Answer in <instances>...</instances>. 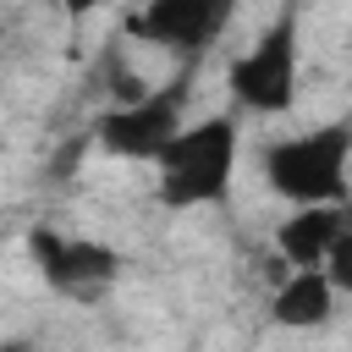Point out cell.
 I'll list each match as a JSON object with an SVG mask.
<instances>
[{
  "mask_svg": "<svg viewBox=\"0 0 352 352\" xmlns=\"http://www.w3.org/2000/svg\"><path fill=\"white\" fill-rule=\"evenodd\" d=\"M99 6H104V0H60V11H66L72 22H82V16H94Z\"/></svg>",
  "mask_w": 352,
  "mask_h": 352,
  "instance_id": "9c48e42d",
  "label": "cell"
},
{
  "mask_svg": "<svg viewBox=\"0 0 352 352\" xmlns=\"http://www.w3.org/2000/svg\"><path fill=\"white\" fill-rule=\"evenodd\" d=\"M336 302H341V292H336V280L324 275V264H308V270H292V275L275 286L270 319H275L280 330H324V324L336 319Z\"/></svg>",
  "mask_w": 352,
  "mask_h": 352,
  "instance_id": "ba28073f",
  "label": "cell"
},
{
  "mask_svg": "<svg viewBox=\"0 0 352 352\" xmlns=\"http://www.w3.org/2000/svg\"><path fill=\"white\" fill-rule=\"evenodd\" d=\"M28 258H33L38 280L66 302L110 297L121 270H126L121 248H110L104 236H72V231H55V226H33L28 231Z\"/></svg>",
  "mask_w": 352,
  "mask_h": 352,
  "instance_id": "5b68a950",
  "label": "cell"
},
{
  "mask_svg": "<svg viewBox=\"0 0 352 352\" xmlns=\"http://www.w3.org/2000/svg\"><path fill=\"white\" fill-rule=\"evenodd\" d=\"M236 16V0H143L126 16V33L138 44L170 50L182 60H198Z\"/></svg>",
  "mask_w": 352,
  "mask_h": 352,
  "instance_id": "8992f818",
  "label": "cell"
},
{
  "mask_svg": "<svg viewBox=\"0 0 352 352\" xmlns=\"http://www.w3.org/2000/svg\"><path fill=\"white\" fill-rule=\"evenodd\" d=\"M226 88L231 104L248 116H286L302 94V22H297V0L280 6V16L226 66Z\"/></svg>",
  "mask_w": 352,
  "mask_h": 352,
  "instance_id": "3957f363",
  "label": "cell"
},
{
  "mask_svg": "<svg viewBox=\"0 0 352 352\" xmlns=\"http://www.w3.org/2000/svg\"><path fill=\"white\" fill-rule=\"evenodd\" d=\"M346 160H352V126L324 121L308 132L270 138L258 148V176L280 204H346Z\"/></svg>",
  "mask_w": 352,
  "mask_h": 352,
  "instance_id": "7a4b0ae2",
  "label": "cell"
},
{
  "mask_svg": "<svg viewBox=\"0 0 352 352\" xmlns=\"http://www.w3.org/2000/svg\"><path fill=\"white\" fill-rule=\"evenodd\" d=\"M0 352H28V341H0Z\"/></svg>",
  "mask_w": 352,
  "mask_h": 352,
  "instance_id": "30bf717a",
  "label": "cell"
},
{
  "mask_svg": "<svg viewBox=\"0 0 352 352\" xmlns=\"http://www.w3.org/2000/svg\"><path fill=\"white\" fill-rule=\"evenodd\" d=\"M236 154H242L236 110H214V116L187 121L154 160V198H160V209L182 214V209L226 204L231 182H236Z\"/></svg>",
  "mask_w": 352,
  "mask_h": 352,
  "instance_id": "6da1fadb",
  "label": "cell"
},
{
  "mask_svg": "<svg viewBox=\"0 0 352 352\" xmlns=\"http://www.w3.org/2000/svg\"><path fill=\"white\" fill-rule=\"evenodd\" d=\"M341 236H352V209L346 204H297L275 226V253H280V264L308 270V264H324Z\"/></svg>",
  "mask_w": 352,
  "mask_h": 352,
  "instance_id": "52a82bcc",
  "label": "cell"
},
{
  "mask_svg": "<svg viewBox=\"0 0 352 352\" xmlns=\"http://www.w3.org/2000/svg\"><path fill=\"white\" fill-rule=\"evenodd\" d=\"M187 77H170V82H154L132 99H116L99 121H94V143L110 154V160H126V165H154L160 148L187 126Z\"/></svg>",
  "mask_w": 352,
  "mask_h": 352,
  "instance_id": "277c9868",
  "label": "cell"
}]
</instances>
